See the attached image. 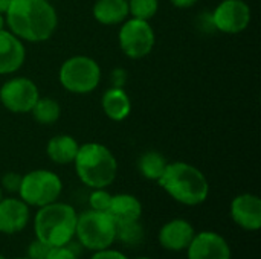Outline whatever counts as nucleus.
Segmentation results:
<instances>
[{
    "label": "nucleus",
    "mask_w": 261,
    "mask_h": 259,
    "mask_svg": "<svg viewBox=\"0 0 261 259\" xmlns=\"http://www.w3.org/2000/svg\"><path fill=\"white\" fill-rule=\"evenodd\" d=\"M6 29L23 43L47 41L58 26V14L47 0H11L5 14Z\"/></svg>",
    "instance_id": "nucleus-1"
},
{
    "label": "nucleus",
    "mask_w": 261,
    "mask_h": 259,
    "mask_svg": "<svg viewBox=\"0 0 261 259\" xmlns=\"http://www.w3.org/2000/svg\"><path fill=\"white\" fill-rule=\"evenodd\" d=\"M158 183L174 202L188 208L203 205L210 195L206 176L197 166L182 160L168 162Z\"/></svg>",
    "instance_id": "nucleus-2"
},
{
    "label": "nucleus",
    "mask_w": 261,
    "mask_h": 259,
    "mask_svg": "<svg viewBox=\"0 0 261 259\" xmlns=\"http://www.w3.org/2000/svg\"><path fill=\"white\" fill-rule=\"evenodd\" d=\"M83 185L90 189H107L118 176V160L110 148L98 142L80 145L72 163Z\"/></svg>",
    "instance_id": "nucleus-3"
},
{
    "label": "nucleus",
    "mask_w": 261,
    "mask_h": 259,
    "mask_svg": "<svg viewBox=\"0 0 261 259\" xmlns=\"http://www.w3.org/2000/svg\"><path fill=\"white\" fill-rule=\"evenodd\" d=\"M78 212L63 202H54L38 208L34 215V235L49 247L67 246L75 238Z\"/></svg>",
    "instance_id": "nucleus-4"
},
{
    "label": "nucleus",
    "mask_w": 261,
    "mask_h": 259,
    "mask_svg": "<svg viewBox=\"0 0 261 259\" xmlns=\"http://www.w3.org/2000/svg\"><path fill=\"white\" fill-rule=\"evenodd\" d=\"M75 240L89 252L109 249L116 243V223L109 212L87 209L78 214Z\"/></svg>",
    "instance_id": "nucleus-5"
},
{
    "label": "nucleus",
    "mask_w": 261,
    "mask_h": 259,
    "mask_svg": "<svg viewBox=\"0 0 261 259\" xmlns=\"http://www.w3.org/2000/svg\"><path fill=\"white\" fill-rule=\"evenodd\" d=\"M58 81L66 92L87 95L98 89L101 82V67L87 55H75L61 64Z\"/></svg>",
    "instance_id": "nucleus-6"
},
{
    "label": "nucleus",
    "mask_w": 261,
    "mask_h": 259,
    "mask_svg": "<svg viewBox=\"0 0 261 259\" xmlns=\"http://www.w3.org/2000/svg\"><path fill=\"white\" fill-rule=\"evenodd\" d=\"M63 180L50 169H34L21 177L18 197L29 208H43L60 200Z\"/></svg>",
    "instance_id": "nucleus-7"
},
{
    "label": "nucleus",
    "mask_w": 261,
    "mask_h": 259,
    "mask_svg": "<svg viewBox=\"0 0 261 259\" xmlns=\"http://www.w3.org/2000/svg\"><path fill=\"white\" fill-rule=\"evenodd\" d=\"M118 41L125 56L132 60H141L151 53L156 43V34L150 21L128 17L121 23Z\"/></svg>",
    "instance_id": "nucleus-8"
},
{
    "label": "nucleus",
    "mask_w": 261,
    "mask_h": 259,
    "mask_svg": "<svg viewBox=\"0 0 261 259\" xmlns=\"http://www.w3.org/2000/svg\"><path fill=\"white\" fill-rule=\"evenodd\" d=\"M40 98L37 84L26 76H14L5 81L0 87L2 105L15 114L31 113L34 104Z\"/></svg>",
    "instance_id": "nucleus-9"
},
{
    "label": "nucleus",
    "mask_w": 261,
    "mask_h": 259,
    "mask_svg": "<svg viewBox=\"0 0 261 259\" xmlns=\"http://www.w3.org/2000/svg\"><path fill=\"white\" fill-rule=\"evenodd\" d=\"M252 18L251 6L245 0H223L211 12L214 31L240 34L248 29Z\"/></svg>",
    "instance_id": "nucleus-10"
},
{
    "label": "nucleus",
    "mask_w": 261,
    "mask_h": 259,
    "mask_svg": "<svg viewBox=\"0 0 261 259\" xmlns=\"http://www.w3.org/2000/svg\"><path fill=\"white\" fill-rule=\"evenodd\" d=\"M185 252L188 259H232L228 240L213 231L196 234Z\"/></svg>",
    "instance_id": "nucleus-11"
},
{
    "label": "nucleus",
    "mask_w": 261,
    "mask_h": 259,
    "mask_svg": "<svg viewBox=\"0 0 261 259\" xmlns=\"http://www.w3.org/2000/svg\"><path fill=\"white\" fill-rule=\"evenodd\" d=\"M229 215L236 226L245 232H258L261 229V200L255 194H240L232 198Z\"/></svg>",
    "instance_id": "nucleus-12"
},
{
    "label": "nucleus",
    "mask_w": 261,
    "mask_h": 259,
    "mask_svg": "<svg viewBox=\"0 0 261 259\" xmlns=\"http://www.w3.org/2000/svg\"><path fill=\"white\" fill-rule=\"evenodd\" d=\"M196 235L194 226L185 218H173L167 221L158 232V243L168 252H185Z\"/></svg>",
    "instance_id": "nucleus-13"
},
{
    "label": "nucleus",
    "mask_w": 261,
    "mask_h": 259,
    "mask_svg": "<svg viewBox=\"0 0 261 259\" xmlns=\"http://www.w3.org/2000/svg\"><path fill=\"white\" fill-rule=\"evenodd\" d=\"M31 221V208L20 197H3L0 202V234L23 232Z\"/></svg>",
    "instance_id": "nucleus-14"
},
{
    "label": "nucleus",
    "mask_w": 261,
    "mask_h": 259,
    "mask_svg": "<svg viewBox=\"0 0 261 259\" xmlns=\"http://www.w3.org/2000/svg\"><path fill=\"white\" fill-rule=\"evenodd\" d=\"M26 60L23 41L9 29L0 31V75H12L21 69Z\"/></svg>",
    "instance_id": "nucleus-15"
},
{
    "label": "nucleus",
    "mask_w": 261,
    "mask_h": 259,
    "mask_svg": "<svg viewBox=\"0 0 261 259\" xmlns=\"http://www.w3.org/2000/svg\"><path fill=\"white\" fill-rule=\"evenodd\" d=\"M107 212L116 224L139 221L142 217V203L133 194H115L112 195V202Z\"/></svg>",
    "instance_id": "nucleus-16"
},
{
    "label": "nucleus",
    "mask_w": 261,
    "mask_h": 259,
    "mask_svg": "<svg viewBox=\"0 0 261 259\" xmlns=\"http://www.w3.org/2000/svg\"><path fill=\"white\" fill-rule=\"evenodd\" d=\"M104 114L115 122L127 119L132 113V99L124 89L110 87L104 92L101 99Z\"/></svg>",
    "instance_id": "nucleus-17"
},
{
    "label": "nucleus",
    "mask_w": 261,
    "mask_h": 259,
    "mask_svg": "<svg viewBox=\"0 0 261 259\" xmlns=\"http://www.w3.org/2000/svg\"><path fill=\"white\" fill-rule=\"evenodd\" d=\"M80 143L70 134H58L49 139L46 145V154L55 165H70L73 163Z\"/></svg>",
    "instance_id": "nucleus-18"
},
{
    "label": "nucleus",
    "mask_w": 261,
    "mask_h": 259,
    "mask_svg": "<svg viewBox=\"0 0 261 259\" xmlns=\"http://www.w3.org/2000/svg\"><path fill=\"white\" fill-rule=\"evenodd\" d=\"M92 14L95 20L104 26L121 24L130 17L127 0H96Z\"/></svg>",
    "instance_id": "nucleus-19"
},
{
    "label": "nucleus",
    "mask_w": 261,
    "mask_h": 259,
    "mask_svg": "<svg viewBox=\"0 0 261 259\" xmlns=\"http://www.w3.org/2000/svg\"><path fill=\"white\" fill-rule=\"evenodd\" d=\"M168 165V160L165 159L164 154H161L159 151H145L139 156L138 159V171L139 174L151 182H158L165 168Z\"/></svg>",
    "instance_id": "nucleus-20"
},
{
    "label": "nucleus",
    "mask_w": 261,
    "mask_h": 259,
    "mask_svg": "<svg viewBox=\"0 0 261 259\" xmlns=\"http://www.w3.org/2000/svg\"><path fill=\"white\" fill-rule=\"evenodd\" d=\"M31 114L35 122H38L41 125H52L60 119L61 107L55 99H52L49 96H43V98L40 96L31 110Z\"/></svg>",
    "instance_id": "nucleus-21"
},
{
    "label": "nucleus",
    "mask_w": 261,
    "mask_h": 259,
    "mask_svg": "<svg viewBox=\"0 0 261 259\" xmlns=\"http://www.w3.org/2000/svg\"><path fill=\"white\" fill-rule=\"evenodd\" d=\"M144 240H145V231L141 220L116 224V241H119L121 244L127 247H136L142 244Z\"/></svg>",
    "instance_id": "nucleus-22"
},
{
    "label": "nucleus",
    "mask_w": 261,
    "mask_h": 259,
    "mask_svg": "<svg viewBox=\"0 0 261 259\" xmlns=\"http://www.w3.org/2000/svg\"><path fill=\"white\" fill-rule=\"evenodd\" d=\"M128 15L150 21L159 11V0H127Z\"/></svg>",
    "instance_id": "nucleus-23"
},
{
    "label": "nucleus",
    "mask_w": 261,
    "mask_h": 259,
    "mask_svg": "<svg viewBox=\"0 0 261 259\" xmlns=\"http://www.w3.org/2000/svg\"><path fill=\"white\" fill-rule=\"evenodd\" d=\"M112 202V194L101 188V189H92L89 195V209L92 211H99V212H107L109 206Z\"/></svg>",
    "instance_id": "nucleus-24"
},
{
    "label": "nucleus",
    "mask_w": 261,
    "mask_h": 259,
    "mask_svg": "<svg viewBox=\"0 0 261 259\" xmlns=\"http://www.w3.org/2000/svg\"><path fill=\"white\" fill-rule=\"evenodd\" d=\"M21 174L18 172H14V171H9L6 174L2 176L0 179V186L3 189L5 194H9V195H14V194H18V189H20V185H21Z\"/></svg>",
    "instance_id": "nucleus-25"
},
{
    "label": "nucleus",
    "mask_w": 261,
    "mask_h": 259,
    "mask_svg": "<svg viewBox=\"0 0 261 259\" xmlns=\"http://www.w3.org/2000/svg\"><path fill=\"white\" fill-rule=\"evenodd\" d=\"M49 250H50V247L46 243L34 238L26 249V256L29 259H46Z\"/></svg>",
    "instance_id": "nucleus-26"
},
{
    "label": "nucleus",
    "mask_w": 261,
    "mask_h": 259,
    "mask_svg": "<svg viewBox=\"0 0 261 259\" xmlns=\"http://www.w3.org/2000/svg\"><path fill=\"white\" fill-rule=\"evenodd\" d=\"M128 81V73L122 67H116L110 72V87L124 89Z\"/></svg>",
    "instance_id": "nucleus-27"
},
{
    "label": "nucleus",
    "mask_w": 261,
    "mask_h": 259,
    "mask_svg": "<svg viewBox=\"0 0 261 259\" xmlns=\"http://www.w3.org/2000/svg\"><path fill=\"white\" fill-rule=\"evenodd\" d=\"M46 259H80V256L67 246H60V247H50Z\"/></svg>",
    "instance_id": "nucleus-28"
},
{
    "label": "nucleus",
    "mask_w": 261,
    "mask_h": 259,
    "mask_svg": "<svg viewBox=\"0 0 261 259\" xmlns=\"http://www.w3.org/2000/svg\"><path fill=\"white\" fill-rule=\"evenodd\" d=\"M89 259H130L124 252L121 250H116L113 247H109V249H102V250H98V252H92V256Z\"/></svg>",
    "instance_id": "nucleus-29"
},
{
    "label": "nucleus",
    "mask_w": 261,
    "mask_h": 259,
    "mask_svg": "<svg viewBox=\"0 0 261 259\" xmlns=\"http://www.w3.org/2000/svg\"><path fill=\"white\" fill-rule=\"evenodd\" d=\"M173 6L179 8V9H188L193 8L194 5H197L199 0H170Z\"/></svg>",
    "instance_id": "nucleus-30"
},
{
    "label": "nucleus",
    "mask_w": 261,
    "mask_h": 259,
    "mask_svg": "<svg viewBox=\"0 0 261 259\" xmlns=\"http://www.w3.org/2000/svg\"><path fill=\"white\" fill-rule=\"evenodd\" d=\"M9 5H11V0H0V14H6Z\"/></svg>",
    "instance_id": "nucleus-31"
},
{
    "label": "nucleus",
    "mask_w": 261,
    "mask_h": 259,
    "mask_svg": "<svg viewBox=\"0 0 261 259\" xmlns=\"http://www.w3.org/2000/svg\"><path fill=\"white\" fill-rule=\"evenodd\" d=\"M6 29V18H5V14H0V31Z\"/></svg>",
    "instance_id": "nucleus-32"
},
{
    "label": "nucleus",
    "mask_w": 261,
    "mask_h": 259,
    "mask_svg": "<svg viewBox=\"0 0 261 259\" xmlns=\"http://www.w3.org/2000/svg\"><path fill=\"white\" fill-rule=\"evenodd\" d=\"M3 197H5V192H3V189H2V186H0V202H2Z\"/></svg>",
    "instance_id": "nucleus-33"
},
{
    "label": "nucleus",
    "mask_w": 261,
    "mask_h": 259,
    "mask_svg": "<svg viewBox=\"0 0 261 259\" xmlns=\"http://www.w3.org/2000/svg\"><path fill=\"white\" fill-rule=\"evenodd\" d=\"M135 259H154V258H150V256H139V258H135Z\"/></svg>",
    "instance_id": "nucleus-34"
},
{
    "label": "nucleus",
    "mask_w": 261,
    "mask_h": 259,
    "mask_svg": "<svg viewBox=\"0 0 261 259\" xmlns=\"http://www.w3.org/2000/svg\"><path fill=\"white\" fill-rule=\"evenodd\" d=\"M0 259H8V258H6V256H5L3 253H0Z\"/></svg>",
    "instance_id": "nucleus-35"
},
{
    "label": "nucleus",
    "mask_w": 261,
    "mask_h": 259,
    "mask_svg": "<svg viewBox=\"0 0 261 259\" xmlns=\"http://www.w3.org/2000/svg\"><path fill=\"white\" fill-rule=\"evenodd\" d=\"M15 259H29L28 256H20V258H15Z\"/></svg>",
    "instance_id": "nucleus-36"
}]
</instances>
